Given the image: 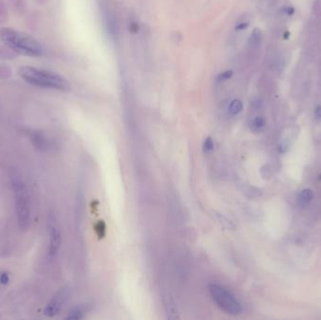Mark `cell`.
Segmentation results:
<instances>
[{
	"label": "cell",
	"instance_id": "2e32d148",
	"mask_svg": "<svg viewBox=\"0 0 321 320\" xmlns=\"http://www.w3.org/2000/svg\"><path fill=\"white\" fill-rule=\"evenodd\" d=\"M82 313L78 309H74L70 312V314L67 316L68 319H80L82 318Z\"/></svg>",
	"mask_w": 321,
	"mask_h": 320
},
{
	"label": "cell",
	"instance_id": "8992f818",
	"mask_svg": "<svg viewBox=\"0 0 321 320\" xmlns=\"http://www.w3.org/2000/svg\"><path fill=\"white\" fill-rule=\"evenodd\" d=\"M48 233H49V255L55 257L58 253L61 245V233L56 225V219L51 216L48 223Z\"/></svg>",
	"mask_w": 321,
	"mask_h": 320
},
{
	"label": "cell",
	"instance_id": "30bf717a",
	"mask_svg": "<svg viewBox=\"0 0 321 320\" xmlns=\"http://www.w3.org/2000/svg\"><path fill=\"white\" fill-rule=\"evenodd\" d=\"M313 197H314V193L311 189H304V190L301 191L298 201L302 205H306L313 199Z\"/></svg>",
	"mask_w": 321,
	"mask_h": 320
},
{
	"label": "cell",
	"instance_id": "7402d4cb",
	"mask_svg": "<svg viewBox=\"0 0 321 320\" xmlns=\"http://www.w3.org/2000/svg\"><path fill=\"white\" fill-rule=\"evenodd\" d=\"M286 13L288 14V15H292L293 13H294V8L293 7L286 8Z\"/></svg>",
	"mask_w": 321,
	"mask_h": 320
},
{
	"label": "cell",
	"instance_id": "ba28073f",
	"mask_svg": "<svg viewBox=\"0 0 321 320\" xmlns=\"http://www.w3.org/2000/svg\"><path fill=\"white\" fill-rule=\"evenodd\" d=\"M261 39H262V33L260 31V29L259 28H254L253 30V32L250 36V39H249V45L252 47H256L260 45L261 42Z\"/></svg>",
	"mask_w": 321,
	"mask_h": 320
},
{
	"label": "cell",
	"instance_id": "44dd1931",
	"mask_svg": "<svg viewBox=\"0 0 321 320\" xmlns=\"http://www.w3.org/2000/svg\"><path fill=\"white\" fill-rule=\"evenodd\" d=\"M315 118L320 119L321 118V105H317L315 109Z\"/></svg>",
	"mask_w": 321,
	"mask_h": 320
},
{
	"label": "cell",
	"instance_id": "5b68a950",
	"mask_svg": "<svg viewBox=\"0 0 321 320\" xmlns=\"http://www.w3.org/2000/svg\"><path fill=\"white\" fill-rule=\"evenodd\" d=\"M69 297H70V289L67 287H63L53 298H51L50 302L46 305L45 312H44L45 315L47 317L56 316L61 310L62 306L67 302Z\"/></svg>",
	"mask_w": 321,
	"mask_h": 320
},
{
	"label": "cell",
	"instance_id": "7c38bea8",
	"mask_svg": "<svg viewBox=\"0 0 321 320\" xmlns=\"http://www.w3.org/2000/svg\"><path fill=\"white\" fill-rule=\"evenodd\" d=\"M31 141H32L34 146H36L37 148H39V150H40V148L44 150L45 147H46V145H47L44 136L38 135V134H34V135H31Z\"/></svg>",
	"mask_w": 321,
	"mask_h": 320
},
{
	"label": "cell",
	"instance_id": "9c48e42d",
	"mask_svg": "<svg viewBox=\"0 0 321 320\" xmlns=\"http://www.w3.org/2000/svg\"><path fill=\"white\" fill-rule=\"evenodd\" d=\"M242 109H243V104H242V101L238 100V99L231 101L229 103V106H228V111L233 116H236L238 114H240L242 112Z\"/></svg>",
	"mask_w": 321,
	"mask_h": 320
},
{
	"label": "cell",
	"instance_id": "e0dca14e",
	"mask_svg": "<svg viewBox=\"0 0 321 320\" xmlns=\"http://www.w3.org/2000/svg\"><path fill=\"white\" fill-rule=\"evenodd\" d=\"M96 232L99 235L100 238H102L105 234V225L103 224V222H99L98 225H96Z\"/></svg>",
	"mask_w": 321,
	"mask_h": 320
},
{
	"label": "cell",
	"instance_id": "3957f363",
	"mask_svg": "<svg viewBox=\"0 0 321 320\" xmlns=\"http://www.w3.org/2000/svg\"><path fill=\"white\" fill-rule=\"evenodd\" d=\"M11 180L18 225L21 230L26 231L31 223V207L28 189L24 180L21 179V176L17 172H12Z\"/></svg>",
	"mask_w": 321,
	"mask_h": 320
},
{
	"label": "cell",
	"instance_id": "5bb4252c",
	"mask_svg": "<svg viewBox=\"0 0 321 320\" xmlns=\"http://www.w3.org/2000/svg\"><path fill=\"white\" fill-rule=\"evenodd\" d=\"M232 76H233V72L232 71H225V72H223V73H221L217 75L216 82H218V83L224 82V81L230 79Z\"/></svg>",
	"mask_w": 321,
	"mask_h": 320
},
{
	"label": "cell",
	"instance_id": "52a82bcc",
	"mask_svg": "<svg viewBox=\"0 0 321 320\" xmlns=\"http://www.w3.org/2000/svg\"><path fill=\"white\" fill-rule=\"evenodd\" d=\"M163 304H164V309L167 314V317L170 319H175L178 318L177 315V308H176V304H175L173 298H171L168 295L163 297Z\"/></svg>",
	"mask_w": 321,
	"mask_h": 320
},
{
	"label": "cell",
	"instance_id": "ffe728a7",
	"mask_svg": "<svg viewBox=\"0 0 321 320\" xmlns=\"http://www.w3.org/2000/svg\"><path fill=\"white\" fill-rule=\"evenodd\" d=\"M249 27V23L248 22H242L240 23V24H238L236 26V30H244V29H246V28Z\"/></svg>",
	"mask_w": 321,
	"mask_h": 320
},
{
	"label": "cell",
	"instance_id": "9a60e30c",
	"mask_svg": "<svg viewBox=\"0 0 321 320\" xmlns=\"http://www.w3.org/2000/svg\"><path fill=\"white\" fill-rule=\"evenodd\" d=\"M214 148V142L210 137H208L207 139H205L204 143H203V150L204 152H212Z\"/></svg>",
	"mask_w": 321,
	"mask_h": 320
},
{
	"label": "cell",
	"instance_id": "6da1fadb",
	"mask_svg": "<svg viewBox=\"0 0 321 320\" xmlns=\"http://www.w3.org/2000/svg\"><path fill=\"white\" fill-rule=\"evenodd\" d=\"M18 74L24 81L34 87L64 92L72 89L71 83L67 79L48 70L33 66H22L19 69Z\"/></svg>",
	"mask_w": 321,
	"mask_h": 320
},
{
	"label": "cell",
	"instance_id": "603a6c76",
	"mask_svg": "<svg viewBox=\"0 0 321 320\" xmlns=\"http://www.w3.org/2000/svg\"><path fill=\"white\" fill-rule=\"evenodd\" d=\"M288 36H289V33H288V32H287V33H286V35L284 34V38H285V39H287V38H288Z\"/></svg>",
	"mask_w": 321,
	"mask_h": 320
},
{
	"label": "cell",
	"instance_id": "d6986e66",
	"mask_svg": "<svg viewBox=\"0 0 321 320\" xmlns=\"http://www.w3.org/2000/svg\"><path fill=\"white\" fill-rule=\"evenodd\" d=\"M138 29H139V26H138L137 23L133 22L130 24V31H131V32L136 33V32L138 31Z\"/></svg>",
	"mask_w": 321,
	"mask_h": 320
},
{
	"label": "cell",
	"instance_id": "ac0fdd59",
	"mask_svg": "<svg viewBox=\"0 0 321 320\" xmlns=\"http://www.w3.org/2000/svg\"><path fill=\"white\" fill-rule=\"evenodd\" d=\"M9 282H10V278H9V275L7 273H2L0 275V283L2 285H7Z\"/></svg>",
	"mask_w": 321,
	"mask_h": 320
},
{
	"label": "cell",
	"instance_id": "277c9868",
	"mask_svg": "<svg viewBox=\"0 0 321 320\" xmlns=\"http://www.w3.org/2000/svg\"><path fill=\"white\" fill-rule=\"evenodd\" d=\"M210 296L220 309L226 314L237 315L242 313V305L229 291L218 285H210L208 287Z\"/></svg>",
	"mask_w": 321,
	"mask_h": 320
},
{
	"label": "cell",
	"instance_id": "8fae6325",
	"mask_svg": "<svg viewBox=\"0 0 321 320\" xmlns=\"http://www.w3.org/2000/svg\"><path fill=\"white\" fill-rule=\"evenodd\" d=\"M266 120L263 117H256L251 121V128L254 132H260L265 128Z\"/></svg>",
	"mask_w": 321,
	"mask_h": 320
},
{
	"label": "cell",
	"instance_id": "7a4b0ae2",
	"mask_svg": "<svg viewBox=\"0 0 321 320\" xmlns=\"http://www.w3.org/2000/svg\"><path fill=\"white\" fill-rule=\"evenodd\" d=\"M0 39L5 46L18 55L30 57L42 55V47L39 40L30 34L14 28H2L0 29Z\"/></svg>",
	"mask_w": 321,
	"mask_h": 320
},
{
	"label": "cell",
	"instance_id": "4fadbf2b",
	"mask_svg": "<svg viewBox=\"0 0 321 320\" xmlns=\"http://www.w3.org/2000/svg\"><path fill=\"white\" fill-rule=\"evenodd\" d=\"M215 216H216V218L218 220V222H219L220 224L223 225L224 227H225V228H228V229H233V228H234L232 223L225 217L224 214H217Z\"/></svg>",
	"mask_w": 321,
	"mask_h": 320
}]
</instances>
